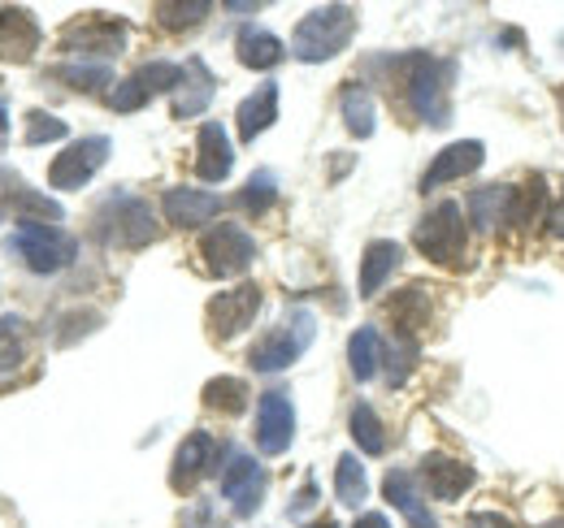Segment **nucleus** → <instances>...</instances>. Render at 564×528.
Wrapping results in <instances>:
<instances>
[{
  "mask_svg": "<svg viewBox=\"0 0 564 528\" xmlns=\"http://www.w3.org/2000/svg\"><path fill=\"white\" fill-rule=\"evenodd\" d=\"M543 528H564V516H556V520H547Z\"/></svg>",
  "mask_w": 564,
  "mask_h": 528,
  "instance_id": "37998d69",
  "label": "nucleus"
},
{
  "mask_svg": "<svg viewBox=\"0 0 564 528\" xmlns=\"http://www.w3.org/2000/svg\"><path fill=\"white\" fill-rule=\"evenodd\" d=\"M9 248L26 261L31 273H57V268H66V264L74 261V252H78V243H74L70 234L57 230V226H48V221H18Z\"/></svg>",
  "mask_w": 564,
  "mask_h": 528,
  "instance_id": "20e7f679",
  "label": "nucleus"
},
{
  "mask_svg": "<svg viewBox=\"0 0 564 528\" xmlns=\"http://www.w3.org/2000/svg\"><path fill=\"white\" fill-rule=\"evenodd\" d=\"M235 165V152H230V139L217 122H205L200 127V139H196V174L205 183H221Z\"/></svg>",
  "mask_w": 564,
  "mask_h": 528,
  "instance_id": "a211bd4d",
  "label": "nucleus"
},
{
  "mask_svg": "<svg viewBox=\"0 0 564 528\" xmlns=\"http://www.w3.org/2000/svg\"><path fill=\"white\" fill-rule=\"evenodd\" d=\"M422 481L430 485V494H434L438 503H456V498L474 485V468L434 451V455H425L422 460Z\"/></svg>",
  "mask_w": 564,
  "mask_h": 528,
  "instance_id": "dca6fc26",
  "label": "nucleus"
},
{
  "mask_svg": "<svg viewBox=\"0 0 564 528\" xmlns=\"http://www.w3.org/2000/svg\"><path fill=\"white\" fill-rule=\"evenodd\" d=\"M356 528H391V525H387V516L369 512V516H360V520H356Z\"/></svg>",
  "mask_w": 564,
  "mask_h": 528,
  "instance_id": "a19ab883",
  "label": "nucleus"
},
{
  "mask_svg": "<svg viewBox=\"0 0 564 528\" xmlns=\"http://www.w3.org/2000/svg\"><path fill=\"white\" fill-rule=\"evenodd\" d=\"M200 256L213 277H239L257 261V239L243 226H213L200 239Z\"/></svg>",
  "mask_w": 564,
  "mask_h": 528,
  "instance_id": "6e6552de",
  "label": "nucleus"
},
{
  "mask_svg": "<svg viewBox=\"0 0 564 528\" xmlns=\"http://www.w3.org/2000/svg\"><path fill=\"white\" fill-rule=\"evenodd\" d=\"M205 13H209V4H205V0H192V4H156V22H161V26H170V31L196 26Z\"/></svg>",
  "mask_w": 564,
  "mask_h": 528,
  "instance_id": "c9c22d12",
  "label": "nucleus"
},
{
  "mask_svg": "<svg viewBox=\"0 0 564 528\" xmlns=\"http://www.w3.org/2000/svg\"><path fill=\"white\" fill-rule=\"evenodd\" d=\"M40 48V26L26 9H13V4H0V62H31Z\"/></svg>",
  "mask_w": 564,
  "mask_h": 528,
  "instance_id": "ddd939ff",
  "label": "nucleus"
},
{
  "mask_svg": "<svg viewBox=\"0 0 564 528\" xmlns=\"http://www.w3.org/2000/svg\"><path fill=\"white\" fill-rule=\"evenodd\" d=\"M382 494H387V503H395V512H404V520L413 528H438L434 525V516H430V507L422 503V494H417V485H413V476L409 472H387V481H382Z\"/></svg>",
  "mask_w": 564,
  "mask_h": 528,
  "instance_id": "412c9836",
  "label": "nucleus"
},
{
  "mask_svg": "<svg viewBox=\"0 0 564 528\" xmlns=\"http://www.w3.org/2000/svg\"><path fill=\"white\" fill-rule=\"evenodd\" d=\"M391 321H395L400 338H417V330L430 321V299H425V290H400V299L391 304Z\"/></svg>",
  "mask_w": 564,
  "mask_h": 528,
  "instance_id": "393cba45",
  "label": "nucleus"
},
{
  "mask_svg": "<svg viewBox=\"0 0 564 528\" xmlns=\"http://www.w3.org/2000/svg\"><path fill=\"white\" fill-rule=\"evenodd\" d=\"M503 212H508V191L503 187H482L469 199V217H474L478 230H495L503 221Z\"/></svg>",
  "mask_w": 564,
  "mask_h": 528,
  "instance_id": "473e14b6",
  "label": "nucleus"
},
{
  "mask_svg": "<svg viewBox=\"0 0 564 528\" xmlns=\"http://www.w3.org/2000/svg\"><path fill=\"white\" fill-rule=\"evenodd\" d=\"M543 191H547V187H543L539 178H530L525 187L508 191V212H503V221H508V226H521V230L534 226V221H539V208H543Z\"/></svg>",
  "mask_w": 564,
  "mask_h": 528,
  "instance_id": "a878e982",
  "label": "nucleus"
},
{
  "mask_svg": "<svg viewBox=\"0 0 564 528\" xmlns=\"http://www.w3.org/2000/svg\"><path fill=\"white\" fill-rule=\"evenodd\" d=\"M469 528H517L508 516H495V512H478V516H469Z\"/></svg>",
  "mask_w": 564,
  "mask_h": 528,
  "instance_id": "58836bf2",
  "label": "nucleus"
},
{
  "mask_svg": "<svg viewBox=\"0 0 564 528\" xmlns=\"http://www.w3.org/2000/svg\"><path fill=\"white\" fill-rule=\"evenodd\" d=\"M313 312H291V326H282V330H270L252 351H248V364L257 369V373H279L286 364H295V355L313 342Z\"/></svg>",
  "mask_w": 564,
  "mask_h": 528,
  "instance_id": "423d86ee",
  "label": "nucleus"
},
{
  "mask_svg": "<svg viewBox=\"0 0 564 528\" xmlns=\"http://www.w3.org/2000/svg\"><path fill=\"white\" fill-rule=\"evenodd\" d=\"M26 360V321L4 312L0 317V373H13Z\"/></svg>",
  "mask_w": 564,
  "mask_h": 528,
  "instance_id": "c85d7f7f",
  "label": "nucleus"
},
{
  "mask_svg": "<svg viewBox=\"0 0 564 528\" xmlns=\"http://www.w3.org/2000/svg\"><path fill=\"white\" fill-rule=\"evenodd\" d=\"M187 66H192V78H196V82L183 78V87H192V91H178V96H174V118H196L213 100V74L200 66V62H187Z\"/></svg>",
  "mask_w": 564,
  "mask_h": 528,
  "instance_id": "cd10ccee",
  "label": "nucleus"
},
{
  "mask_svg": "<svg viewBox=\"0 0 564 528\" xmlns=\"http://www.w3.org/2000/svg\"><path fill=\"white\" fill-rule=\"evenodd\" d=\"M348 364H352L356 382H369L378 377V364H382V342H378V330H356L352 342H348Z\"/></svg>",
  "mask_w": 564,
  "mask_h": 528,
  "instance_id": "b1692460",
  "label": "nucleus"
},
{
  "mask_svg": "<svg viewBox=\"0 0 564 528\" xmlns=\"http://www.w3.org/2000/svg\"><path fill=\"white\" fill-rule=\"evenodd\" d=\"M235 122H239V139H243V143H252L261 131H270V127L279 122V82L257 87V91H252V96L239 105Z\"/></svg>",
  "mask_w": 564,
  "mask_h": 528,
  "instance_id": "6ab92c4d",
  "label": "nucleus"
},
{
  "mask_svg": "<svg viewBox=\"0 0 564 528\" xmlns=\"http://www.w3.org/2000/svg\"><path fill=\"white\" fill-rule=\"evenodd\" d=\"M66 134H70V127H66L62 118H53V113H40V109H35V113L26 118V143H31V147L53 143V139H66Z\"/></svg>",
  "mask_w": 564,
  "mask_h": 528,
  "instance_id": "e433bc0d",
  "label": "nucleus"
},
{
  "mask_svg": "<svg viewBox=\"0 0 564 528\" xmlns=\"http://www.w3.org/2000/svg\"><path fill=\"white\" fill-rule=\"evenodd\" d=\"M131 78L140 82L143 91H148V100H152L156 91H178L183 78H187V66H174V62H148V66H140Z\"/></svg>",
  "mask_w": 564,
  "mask_h": 528,
  "instance_id": "7c9ffc66",
  "label": "nucleus"
},
{
  "mask_svg": "<svg viewBox=\"0 0 564 528\" xmlns=\"http://www.w3.org/2000/svg\"><path fill=\"white\" fill-rule=\"evenodd\" d=\"M96 234L113 248H148L156 239V217L135 196H109L96 212Z\"/></svg>",
  "mask_w": 564,
  "mask_h": 528,
  "instance_id": "7ed1b4c3",
  "label": "nucleus"
},
{
  "mask_svg": "<svg viewBox=\"0 0 564 528\" xmlns=\"http://www.w3.org/2000/svg\"><path fill=\"white\" fill-rule=\"evenodd\" d=\"M213 463H217V442H213L209 433H187V442L178 447V455H174V468H170V485H174V494H187L205 472H209Z\"/></svg>",
  "mask_w": 564,
  "mask_h": 528,
  "instance_id": "2eb2a0df",
  "label": "nucleus"
},
{
  "mask_svg": "<svg viewBox=\"0 0 564 528\" xmlns=\"http://www.w3.org/2000/svg\"><path fill=\"white\" fill-rule=\"evenodd\" d=\"M257 312H261V286L243 282V286H235V290L213 299L205 321H209L213 338H235V333H243L257 321Z\"/></svg>",
  "mask_w": 564,
  "mask_h": 528,
  "instance_id": "9d476101",
  "label": "nucleus"
},
{
  "mask_svg": "<svg viewBox=\"0 0 564 528\" xmlns=\"http://www.w3.org/2000/svg\"><path fill=\"white\" fill-rule=\"evenodd\" d=\"M547 230H552V239H561L564 243V196L552 204V212H547Z\"/></svg>",
  "mask_w": 564,
  "mask_h": 528,
  "instance_id": "ea45409f",
  "label": "nucleus"
},
{
  "mask_svg": "<svg viewBox=\"0 0 564 528\" xmlns=\"http://www.w3.org/2000/svg\"><path fill=\"white\" fill-rule=\"evenodd\" d=\"M62 48L74 57H113L127 48V22L122 18H105V13H87L74 18L62 31Z\"/></svg>",
  "mask_w": 564,
  "mask_h": 528,
  "instance_id": "0eeeda50",
  "label": "nucleus"
},
{
  "mask_svg": "<svg viewBox=\"0 0 564 528\" xmlns=\"http://www.w3.org/2000/svg\"><path fill=\"white\" fill-rule=\"evenodd\" d=\"M482 156H487V147H482L478 139H460V143L443 147V152L434 156V165L425 169L422 191H434V187H443V183H456V178H469V174L482 165Z\"/></svg>",
  "mask_w": 564,
  "mask_h": 528,
  "instance_id": "4468645a",
  "label": "nucleus"
},
{
  "mask_svg": "<svg viewBox=\"0 0 564 528\" xmlns=\"http://www.w3.org/2000/svg\"><path fill=\"white\" fill-rule=\"evenodd\" d=\"M235 53H239V62L248 69H274L282 57H286L279 35H270V31H261V26H243L239 40H235Z\"/></svg>",
  "mask_w": 564,
  "mask_h": 528,
  "instance_id": "4be33fe9",
  "label": "nucleus"
},
{
  "mask_svg": "<svg viewBox=\"0 0 564 528\" xmlns=\"http://www.w3.org/2000/svg\"><path fill=\"white\" fill-rule=\"evenodd\" d=\"M291 438H295V407L286 395L270 391L257 407V447L265 455H282L291 447Z\"/></svg>",
  "mask_w": 564,
  "mask_h": 528,
  "instance_id": "f8f14e48",
  "label": "nucleus"
},
{
  "mask_svg": "<svg viewBox=\"0 0 564 528\" xmlns=\"http://www.w3.org/2000/svg\"><path fill=\"white\" fill-rule=\"evenodd\" d=\"M165 221L170 226H178V230H196V226H205L213 221L217 212H221V199L213 196V191H192V187H174V191H165Z\"/></svg>",
  "mask_w": 564,
  "mask_h": 528,
  "instance_id": "f3484780",
  "label": "nucleus"
},
{
  "mask_svg": "<svg viewBox=\"0 0 564 528\" xmlns=\"http://www.w3.org/2000/svg\"><path fill=\"white\" fill-rule=\"evenodd\" d=\"M274 199H279V183H274V174H265V169H261V174H252V178H248V187H243L239 204H243L252 217H261Z\"/></svg>",
  "mask_w": 564,
  "mask_h": 528,
  "instance_id": "f704fd0d",
  "label": "nucleus"
},
{
  "mask_svg": "<svg viewBox=\"0 0 564 528\" xmlns=\"http://www.w3.org/2000/svg\"><path fill=\"white\" fill-rule=\"evenodd\" d=\"M365 494H369V481H365L360 460H356V455H339V463H335V498H339L344 507H360Z\"/></svg>",
  "mask_w": 564,
  "mask_h": 528,
  "instance_id": "bb28decb",
  "label": "nucleus"
},
{
  "mask_svg": "<svg viewBox=\"0 0 564 528\" xmlns=\"http://www.w3.org/2000/svg\"><path fill=\"white\" fill-rule=\"evenodd\" d=\"M205 407L226 411V416H239L248 407V386L239 377H213L209 386H205Z\"/></svg>",
  "mask_w": 564,
  "mask_h": 528,
  "instance_id": "2f4dec72",
  "label": "nucleus"
},
{
  "mask_svg": "<svg viewBox=\"0 0 564 528\" xmlns=\"http://www.w3.org/2000/svg\"><path fill=\"white\" fill-rule=\"evenodd\" d=\"M221 494L235 507V516H252L265 498V468L252 455H230L226 476H221Z\"/></svg>",
  "mask_w": 564,
  "mask_h": 528,
  "instance_id": "9b49d317",
  "label": "nucleus"
},
{
  "mask_svg": "<svg viewBox=\"0 0 564 528\" xmlns=\"http://www.w3.org/2000/svg\"><path fill=\"white\" fill-rule=\"evenodd\" d=\"M404 96L425 127H447V91H443V69L434 57L425 53L404 57Z\"/></svg>",
  "mask_w": 564,
  "mask_h": 528,
  "instance_id": "39448f33",
  "label": "nucleus"
},
{
  "mask_svg": "<svg viewBox=\"0 0 564 528\" xmlns=\"http://www.w3.org/2000/svg\"><path fill=\"white\" fill-rule=\"evenodd\" d=\"M4 127H9V113H4V105H0V134H4Z\"/></svg>",
  "mask_w": 564,
  "mask_h": 528,
  "instance_id": "79ce46f5",
  "label": "nucleus"
},
{
  "mask_svg": "<svg viewBox=\"0 0 564 528\" xmlns=\"http://www.w3.org/2000/svg\"><path fill=\"white\" fill-rule=\"evenodd\" d=\"M400 261H404V248H400V243H391V239L369 243V248H365V261H360V295H365V299L378 295V290L387 286V277L400 268Z\"/></svg>",
  "mask_w": 564,
  "mask_h": 528,
  "instance_id": "aec40b11",
  "label": "nucleus"
},
{
  "mask_svg": "<svg viewBox=\"0 0 564 528\" xmlns=\"http://www.w3.org/2000/svg\"><path fill=\"white\" fill-rule=\"evenodd\" d=\"M339 113H344V122H348V131L356 139H369L373 134V96H369V87L348 82L344 96H339Z\"/></svg>",
  "mask_w": 564,
  "mask_h": 528,
  "instance_id": "5701e85b",
  "label": "nucleus"
},
{
  "mask_svg": "<svg viewBox=\"0 0 564 528\" xmlns=\"http://www.w3.org/2000/svg\"><path fill=\"white\" fill-rule=\"evenodd\" d=\"M465 243H469V226H465L460 204L430 208L417 221V230H413V248L434 264H456L465 256Z\"/></svg>",
  "mask_w": 564,
  "mask_h": 528,
  "instance_id": "f03ea898",
  "label": "nucleus"
},
{
  "mask_svg": "<svg viewBox=\"0 0 564 528\" xmlns=\"http://www.w3.org/2000/svg\"><path fill=\"white\" fill-rule=\"evenodd\" d=\"M109 105H113L118 113H135V109L148 105V91H143L135 78H122V82L109 91Z\"/></svg>",
  "mask_w": 564,
  "mask_h": 528,
  "instance_id": "4c0bfd02",
  "label": "nucleus"
},
{
  "mask_svg": "<svg viewBox=\"0 0 564 528\" xmlns=\"http://www.w3.org/2000/svg\"><path fill=\"white\" fill-rule=\"evenodd\" d=\"M308 528H339L335 520H322V525H308Z\"/></svg>",
  "mask_w": 564,
  "mask_h": 528,
  "instance_id": "c03bdc74",
  "label": "nucleus"
},
{
  "mask_svg": "<svg viewBox=\"0 0 564 528\" xmlns=\"http://www.w3.org/2000/svg\"><path fill=\"white\" fill-rule=\"evenodd\" d=\"M109 139L105 134H91V139H78L70 143L53 165H48V183L57 187V191H78L83 183H91L96 174H100V165L109 161Z\"/></svg>",
  "mask_w": 564,
  "mask_h": 528,
  "instance_id": "1a4fd4ad",
  "label": "nucleus"
},
{
  "mask_svg": "<svg viewBox=\"0 0 564 528\" xmlns=\"http://www.w3.org/2000/svg\"><path fill=\"white\" fill-rule=\"evenodd\" d=\"M356 35V13L348 4H322L313 9L308 18H300L295 35H291V48L300 62H330L339 57Z\"/></svg>",
  "mask_w": 564,
  "mask_h": 528,
  "instance_id": "f257e3e1",
  "label": "nucleus"
},
{
  "mask_svg": "<svg viewBox=\"0 0 564 528\" xmlns=\"http://www.w3.org/2000/svg\"><path fill=\"white\" fill-rule=\"evenodd\" d=\"M352 438L365 455H382L387 451V433H382V420L369 403H356L352 407Z\"/></svg>",
  "mask_w": 564,
  "mask_h": 528,
  "instance_id": "c756f323",
  "label": "nucleus"
},
{
  "mask_svg": "<svg viewBox=\"0 0 564 528\" xmlns=\"http://www.w3.org/2000/svg\"><path fill=\"white\" fill-rule=\"evenodd\" d=\"M53 78L70 82L74 91H100V87H113V69L109 66H62V69H53Z\"/></svg>",
  "mask_w": 564,
  "mask_h": 528,
  "instance_id": "72a5a7b5",
  "label": "nucleus"
}]
</instances>
